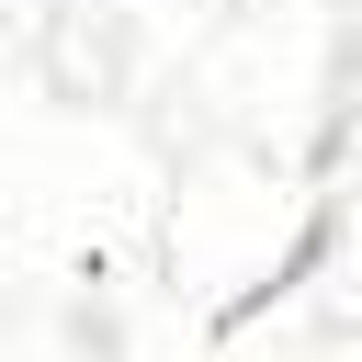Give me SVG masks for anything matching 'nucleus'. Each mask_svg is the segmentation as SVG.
Wrapping results in <instances>:
<instances>
[]
</instances>
